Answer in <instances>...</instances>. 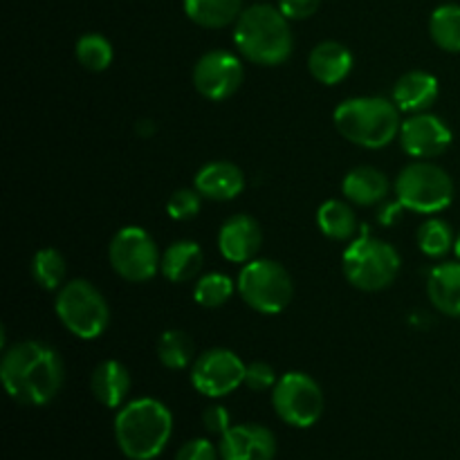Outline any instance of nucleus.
<instances>
[{
  "instance_id": "nucleus-1",
  "label": "nucleus",
  "mask_w": 460,
  "mask_h": 460,
  "mask_svg": "<svg viewBox=\"0 0 460 460\" xmlns=\"http://www.w3.org/2000/svg\"><path fill=\"white\" fill-rule=\"evenodd\" d=\"M0 380L13 402L22 407H43L61 391L66 367L52 346L39 340H25L4 350Z\"/></svg>"
},
{
  "instance_id": "nucleus-2",
  "label": "nucleus",
  "mask_w": 460,
  "mask_h": 460,
  "mask_svg": "<svg viewBox=\"0 0 460 460\" xmlns=\"http://www.w3.org/2000/svg\"><path fill=\"white\" fill-rule=\"evenodd\" d=\"M234 45L241 57L256 66H281L290 58L295 48L290 21L272 4H252L243 9L238 21L234 22Z\"/></svg>"
},
{
  "instance_id": "nucleus-3",
  "label": "nucleus",
  "mask_w": 460,
  "mask_h": 460,
  "mask_svg": "<svg viewBox=\"0 0 460 460\" xmlns=\"http://www.w3.org/2000/svg\"><path fill=\"white\" fill-rule=\"evenodd\" d=\"M171 436H173V416H171L169 407L160 400H130L117 411L115 440L126 458H157L166 449Z\"/></svg>"
},
{
  "instance_id": "nucleus-4",
  "label": "nucleus",
  "mask_w": 460,
  "mask_h": 460,
  "mask_svg": "<svg viewBox=\"0 0 460 460\" xmlns=\"http://www.w3.org/2000/svg\"><path fill=\"white\" fill-rule=\"evenodd\" d=\"M337 133L355 146L385 148L400 135V108L394 99L353 97L341 102L332 112Z\"/></svg>"
},
{
  "instance_id": "nucleus-5",
  "label": "nucleus",
  "mask_w": 460,
  "mask_h": 460,
  "mask_svg": "<svg viewBox=\"0 0 460 460\" xmlns=\"http://www.w3.org/2000/svg\"><path fill=\"white\" fill-rule=\"evenodd\" d=\"M346 281L362 292H380L395 281L400 272V254L391 243L368 234L355 238L341 256Z\"/></svg>"
},
{
  "instance_id": "nucleus-6",
  "label": "nucleus",
  "mask_w": 460,
  "mask_h": 460,
  "mask_svg": "<svg viewBox=\"0 0 460 460\" xmlns=\"http://www.w3.org/2000/svg\"><path fill=\"white\" fill-rule=\"evenodd\" d=\"M54 310L66 331L85 341L102 337L111 323V308H108L106 296L85 279L66 281V286L57 290Z\"/></svg>"
},
{
  "instance_id": "nucleus-7",
  "label": "nucleus",
  "mask_w": 460,
  "mask_h": 460,
  "mask_svg": "<svg viewBox=\"0 0 460 460\" xmlns=\"http://www.w3.org/2000/svg\"><path fill=\"white\" fill-rule=\"evenodd\" d=\"M395 196L404 209L434 216L454 200V180L443 166L429 160H413L395 180Z\"/></svg>"
},
{
  "instance_id": "nucleus-8",
  "label": "nucleus",
  "mask_w": 460,
  "mask_h": 460,
  "mask_svg": "<svg viewBox=\"0 0 460 460\" xmlns=\"http://www.w3.org/2000/svg\"><path fill=\"white\" fill-rule=\"evenodd\" d=\"M236 290L252 310L261 314H279L290 305L295 286L281 263L270 259H254L238 272Z\"/></svg>"
},
{
  "instance_id": "nucleus-9",
  "label": "nucleus",
  "mask_w": 460,
  "mask_h": 460,
  "mask_svg": "<svg viewBox=\"0 0 460 460\" xmlns=\"http://www.w3.org/2000/svg\"><path fill=\"white\" fill-rule=\"evenodd\" d=\"M112 270L128 283H146L160 272L162 254L151 234L137 225L121 227L108 245Z\"/></svg>"
},
{
  "instance_id": "nucleus-10",
  "label": "nucleus",
  "mask_w": 460,
  "mask_h": 460,
  "mask_svg": "<svg viewBox=\"0 0 460 460\" xmlns=\"http://www.w3.org/2000/svg\"><path fill=\"white\" fill-rule=\"evenodd\" d=\"M272 407L286 425L308 429L317 425L323 413V391L308 373L290 371L274 385Z\"/></svg>"
},
{
  "instance_id": "nucleus-11",
  "label": "nucleus",
  "mask_w": 460,
  "mask_h": 460,
  "mask_svg": "<svg viewBox=\"0 0 460 460\" xmlns=\"http://www.w3.org/2000/svg\"><path fill=\"white\" fill-rule=\"evenodd\" d=\"M247 364L229 349H209L191 364V385L207 398H225L245 385Z\"/></svg>"
},
{
  "instance_id": "nucleus-12",
  "label": "nucleus",
  "mask_w": 460,
  "mask_h": 460,
  "mask_svg": "<svg viewBox=\"0 0 460 460\" xmlns=\"http://www.w3.org/2000/svg\"><path fill=\"white\" fill-rule=\"evenodd\" d=\"M245 79V67L236 54L227 49H209L193 66V85L209 102L234 97Z\"/></svg>"
},
{
  "instance_id": "nucleus-13",
  "label": "nucleus",
  "mask_w": 460,
  "mask_h": 460,
  "mask_svg": "<svg viewBox=\"0 0 460 460\" xmlns=\"http://www.w3.org/2000/svg\"><path fill=\"white\" fill-rule=\"evenodd\" d=\"M400 146L413 160H429L438 157L452 146V130L440 119L438 115L431 112H418L400 126Z\"/></svg>"
},
{
  "instance_id": "nucleus-14",
  "label": "nucleus",
  "mask_w": 460,
  "mask_h": 460,
  "mask_svg": "<svg viewBox=\"0 0 460 460\" xmlns=\"http://www.w3.org/2000/svg\"><path fill=\"white\" fill-rule=\"evenodd\" d=\"M220 460H274L277 438L263 425H232L218 440Z\"/></svg>"
},
{
  "instance_id": "nucleus-15",
  "label": "nucleus",
  "mask_w": 460,
  "mask_h": 460,
  "mask_svg": "<svg viewBox=\"0 0 460 460\" xmlns=\"http://www.w3.org/2000/svg\"><path fill=\"white\" fill-rule=\"evenodd\" d=\"M263 245V232L259 220L247 214H234L220 225L218 250L225 261L245 265L256 259Z\"/></svg>"
},
{
  "instance_id": "nucleus-16",
  "label": "nucleus",
  "mask_w": 460,
  "mask_h": 460,
  "mask_svg": "<svg viewBox=\"0 0 460 460\" xmlns=\"http://www.w3.org/2000/svg\"><path fill=\"white\" fill-rule=\"evenodd\" d=\"M193 187L207 200L227 202L243 193V189H245V173L234 162L216 160L198 171Z\"/></svg>"
},
{
  "instance_id": "nucleus-17",
  "label": "nucleus",
  "mask_w": 460,
  "mask_h": 460,
  "mask_svg": "<svg viewBox=\"0 0 460 460\" xmlns=\"http://www.w3.org/2000/svg\"><path fill=\"white\" fill-rule=\"evenodd\" d=\"M440 84L431 72L411 70L395 81L394 102L400 108V112L418 115V112H429L438 99Z\"/></svg>"
},
{
  "instance_id": "nucleus-18",
  "label": "nucleus",
  "mask_w": 460,
  "mask_h": 460,
  "mask_svg": "<svg viewBox=\"0 0 460 460\" xmlns=\"http://www.w3.org/2000/svg\"><path fill=\"white\" fill-rule=\"evenodd\" d=\"M308 70L319 84L337 85L353 70V54L337 40H322L310 52Z\"/></svg>"
},
{
  "instance_id": "nucleus-19",
  "label": "nucleus",
  "mask_w": 460,
  "mask_h": 460,
  "mask_svg": "<svg viewBox=\"0 0 460 460\" xmlns=\"http://www.w3.org/2000/svg\"><path fill=\"white\" fill-rule=\"evenodd\" d=\"M90 391L106 409H121L130 394V373L117 359H103L90 376Z\"/></svg>"
},
{
  "instance_id": "nucleus-20",
  "label": "nucleus",
  "mask_w": 460,
  "mask_h": 460,
  "mask_svg": "<svg viewBox=\"0 0 460 460\" xmlns=\"http://www.w3.org/2000/svg\"><path fill=\"white\" fill-rule=\"evenodd\" d=\"M341 193L349 202L359 207L380 205L389 196V178L376 166H355L341 182Z\"/></svg>"
},
{
  "instance_id": "nucleus-21",
  "label": "nucleus",
  "mask_w": 460,
  "mask_h": 460,
  "mask_svg": "<svg viewBox=\"0 0 460 460\" xmlns=\"http://www.w3.org/2000/svg\"><path fill=\"white\" fill-rule=\"evenodd\" d=\"M427 296L438 313L460 317V261L436 265L427 277Z\"/></svg>"
},
{
  "instance_id": "nucleus-22",
  "label": "nucleus",
  "mask_w": 460,
  "mask_h": 460,
  "mask_svg": "<svg viewBox=\"0 0 460 460\" xmlns=\"http://www.w3.org/2000/svg\"><path fill=\"white\" fill-rule=\"evenodd\" d=\"M205 254L196 241H175L162 254V274L171 283H187L200 274Z\"/></svg>"
},
{
  "instance_id": "nucleus-23",
  "label": "nucleus",
  "mask_w": 460,
  "mask_h": 460,
  "mask_svg": "<svg viewBox=\"0 0 460 460\" xmlns=\"http://www.w3.org/2000/svg\"><path fill=\"white\" fill-rule=\"evenodd\" d=\"M189 21L205 30H223L234 25L243 13V0H184Z\"/></svg>"
},
{
  "instance_id": "nucleus-24",
  "label": "nucleus",
  "mask_w": 460,
  "mask_h": 460,
  "mask_svg": "<svg viewBox=\"0 0 460 460\" xmlns=\"http://www.w3.org/2000/svg\"><path fill=\"white\" fill-rule=\"evenodd\" d=\"M317 227L331 241H349L358 234V216L344 200H326L317 209Z\"/></svg>"
},
{
  "instance_id": "nucleus-25",
  "label": "nucleus",
  "mask_w": 460,
  "mask_h": 460,
  "mask_svg": "<svg viewBox=\"0 0 460 460\" xmlns=\"http://www.w3.org/2000/svg\"><path fill=\"white\" fill-rule=\"evenodd\" d=\"M157 359L162 367L171 368V371H182L189 364L196 362V344L189 337V332L171 328L164 331L157 340Z\"/></svg>"
},
{
  "instance_id": "nucleus-26",
  "label": "nucleus",
  "mask_w": 460,
  "mask_h": 460,
  "mask_svg": "<svg viewBox=\"0 0 460 460\" xmlns=\"http://www.w3.org/2000/svg\"><path fill=\"white\" fill-rule=\"evenodd\" d=\"M429 34L440 49L460 54V4L447 3L436 7L429 18Z\"/></svg>"
},
{
  "instance_id": "nucleus-27",
  "label": "nucleus",
  "mask_w": 460,
  "mask_h": 460,
  "mask_svg": "<svg viewBox=\"0 0 460 460\" xmlns=\"http://www.w3.org/2000/svg\"><path fill=\"white\" fill-rule=\"evenodd\" d=\"M31 277H34L36 286H40L43 290H61L67 277V263L61 252L54 247H43L36 252L31 259Z\"/></svg>"
},
{
  "instance_id": "nucleus-28",
  "label": "nucleus",
  "mask_w": 460,
  "mask_h": 460,
  "mask_svg": "<svg viewBox=\"0 0 460 460\" xmlns=\"http://www.w3.org/2000/svg\"><path fill=\"white\" fill-rule=\"evenodd\" d=\"M416 243L425 256H429V259H443L445 254H449V250H454L456 236H454L452 225L447 220L429 218L418 229Z\"/></svg>"
},
{
  "instance_id": "nucleus-29",
  "label": "nucleus",
  "mask_w": 460,
  "mask_h": 460,
  "mask_svg": "<svg viewBox=\"0 0 460 460\" xmlns=\"http://www.w3.org/2000/svg\"><path fill=\"white\" fill-rule=\"evenodd\" d=\"M234 290H236V283L232 277L223 272H209L198 279L193 288V301L202 308H220L232 299Z\"/></svg>"
},
{
  "instance_id": "nucleus-30",
  "label": "nucleus",
  "mask_w": 460,
  "mask_h": 460,
  "mask_svg": "<svg viewBox=\"0 0 460 460\" xmlns=\"http://www.w3.org/2000/svg\"><path fill=\"white\" fill-rule=\"evenodd\" d=\"M75 54H76V61L90 72L108 70L112 63V57H115L111 40L102 34H94V31L84 34L79 40H76Z\"/></svg>"
},
{
  "instance_id": "nucleus-31",
  "label": "nucleus",
  "mask_w": 460,
  "mask_h": 460,
  "mask_svg": "<svg viewBox=\"0 0 460 460\" xmlns=\"http://www.w3.org/2000/svg\"><path fill=\"white\" fill-rule=\"evenodd\" d=\"M202 207V196L198 193V189H178V191L171 193V198L166 200V214L173 220H191L200 214Z\"/></svg>"
},
{
  "instance_id": "nucleus-32",
  "label": "nucleus",
  "mask_w": 460,
  "mask_h": 460,
  "mask_svg": "<svg viewBox=\"0 0 460 460\" xmlns=\"http://www.w3.org/2000/svg\"><path fill=\"white\" fill-rule=\"evenodd\" d=\"M277 382H279L277 373H274V368L270 367L268 362L247 364L245 386L250 391H256V394H261V391H272Z\"/></svg>"
},
{
  "instance_id": "nucleus-33",
  "label": "nucleus",
  "mask_w": 460,
  "mask_h": 460,
  "mask_svg": "<svg viewBox=\"0 0 460 460\" xmlns=\"http://www.w3.org/2000/svg\"><path fill=\"white\" fill-rule=\"evenodd\" d=\"M218 447L207 438H193L180 447L175 454V460H218Z\"/></svg>"
},
{
  "instance_id": "nucleus-34",
  "label": "nucleus",
  "mask_w": 460,
  "mask_h": 460,
  "mask_svg": "<svg viewBox=\"0 0 460 460\" xmlns=\"http://www.w3.org/2000/svg\"><path fill=\"white\" fill-rule=\"evenodd\" d=\"M202 425H205V429L209 431L211 436H218L220 438V436L232 427V416H229V411L223 404H211V407H207L205 413H202Z\"/></svg>"
},
{
  "instance_id": "nucleus-35",
  "label": "nucleus",
  "mask_w": 460,
  "mask_h": 460,
  "mask_svg": "<svg viewBox=\"0 0 460 460\" xmlns=\"http://www.w3.org/2000/svg\"><path fill=\"white\" fill-rule=\"evenodd\" d=\"M322 0H279V9L288 21H305L319 9Z\"/></svg>"
},
{
  "instance_id": "nucleus-36",
  "label": "nucleus",
  "mask_w": 460,
  "mask_h": 460,
  "mask_svg": "<svg viewBox=\"0 0 460 460\" xmlns=\"http://www.w3.org/2000/svg\"><path fill=\"white\" fill-rule=\"evenodd\" d=\"M404 207L402 202H389V205L382 207V211L377 214V220H380L382 225H394L395 220H400V216H402Z\"/></svg>"
},
{
  "instance_id": "nucleus-37",
  "label": "nucleus",
  "mask_w": 460,
  "mask_h": 460,
  "mask_svg": "<svg viewBox=\"0 0 460 460\" xmlns=\"http://www.w3.org/2000/svg\"><path fill=\"white\" fill-rule=\"evenodd\" d=\"M155 133V124H153L151 119H139L137 121V135H142L144 139L151 137V135Z\"/></svg>"
},
{
  "instance_id": "nucleus-38",
  "label": "nucleus",
  "mask_w": 460,
  "mask_h": 460,
  "mask_svg": "<svg viewBox=\"0 0 460 460\" xmlns=\"http://www.w3.org/2000/svg\"><path fill=\"white\" fill-rule=\"evenodd\" d=\"M454 252H456V256H458V261H460V234L456 236V243H454Z\"/></svg>"
}]
</instances>
